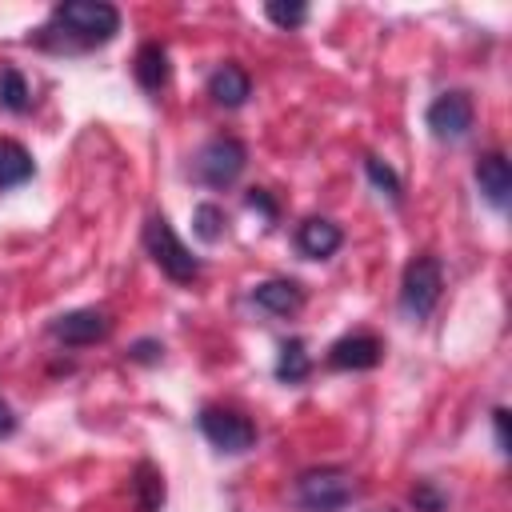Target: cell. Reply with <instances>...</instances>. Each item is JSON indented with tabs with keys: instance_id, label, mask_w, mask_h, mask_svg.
Wrapping results in <instances>:
<instances>
[{
	"instance_id": "1",
	"label": "cell",
	"mask_w": 512,
	"mask_h": 512,
	"mask_svg": "<svg viewBox=\"0 0 512 512\" xmlns=\"http://www.w3.org/2000/svg\"><path fill=\"white\" fill-rule=\"evenodd\" d=\"M116 32H120V12L112 4H104V0H68V4L52 8L48 24L36 32V44L52 48V52H88V48L108 44Z\"/></svg>"
},
{
	"instance_id": "2",
	"label": "cell",
	"mask_w": 512,
	"mask_h": 512,
	"mask_svg": "<svg viewBox=\"0 0 512 512\" xmlns=\"http://www.w3.org/2000/svg\"><path fill=\"white\" fill-rule=\"evenodd\" d=\"M144 248H148V256L160 264V272H164L168 280L188 284V280L200 276V260L184 248V240L172 232L168 216H160V212H152V216L144 220Z\"/></svg>"
},
{
	"instance_id": "3",
	"label": "cell",
	"mask_w": 512,
	"mask_h": 512,
	"mask_svg": "<svg viewBox=\"0 0 512 512\" xmlns=\"http://www.w3.org/2000/svg\"><path fill=\"white\" fill-rule=\"evenodd\" d=\"M244 160H248V152H244V144H240L236 136H212V140L196 152L192 176H196L200 184H208V188H228V184L244 172Z\"/></svg>"
},
{
	"instance_id": "4",
	"label": "cell",
	"mask_w": 512,
	"mask_h": 512,
	"mask_svg": "<svg viewBox=\"0 0 512 512\" xmlns=\"http://www.w3.org/2000/svg\"><path fill=\"white\" fill-rule=\"evenodd\" d=\"M352 476L344 468H312L296 480V500L308 512H340L352 500Z\"/></svg>"
},
{
	"instance_id": "5",
	"label": "cell",
	"mask_w": 512,
	"mask_h": 512,
	"mask_svg": "<svg viewBox=\"0 0 512 512\" xmlns=\"http://www.w3.org/2000/svg\"><path fill=\"white\" fill-rule=\"evenodd\" d=\"M440 288H444V276H440V260L436 256H416L408 268H404V280H400V308L416 320H424L436 300H440Z\"/></svg>"
},
{
	"instance_id": "6",
	"label": "cell",
	"mask_w": 512,
	"mask_h": 512,
	"mask_svg": "<svg viewBox=\"0 0 512 512\" xmlns=\"http://www.w3.org/2000/svg\"><path fill=\"white\" fill-rule=\"evenodd\" d=\"M200 432L220 452H244V448L256 444V424L248 416L232 412V408H204L200 412Z\"/></svg>"
},
{
	"instance_id": "7",
	"label": "cell",
	"mask_w": 512,
	"mask_h": 512,
	"mask_svg": "<svg viewBox=\"0 0 512 512\" xmlns=\"http://www.w3.org/2000/svg\"><path fill=\"white\" fill-rule=\"evenodd\" d=\"M428 128L440 140H460L472 128V100H468V92H440L428 104Z\"/></svg>"
},
{
	"instance_id": "8",
	"label": "cell",
	"mask_w": 512,
	"mask_h": 512,
	"mask_svg": "<svg viewBox=\"0 0 512 512\" xmlns=\"http://www.w3.org/2000/svg\"><path fill=\"white\" fill-rule=\"evenodd\" d=\"M108 332H112V320L96 308H76V312H64L52 320V336L64 344H96Z\"/></svg>"
},
{
	"instance_id": "9",
	"label": "cell",
	"mask_w": 512,
	"mask_h": 512,
	"mask_svg": "<svg viewBox=\"0 0 512 512\" xmlns=\"http://www.w3.org/2000/svg\"><path fill=\"white\" fill-rule=\"evenodd\" d=\"M384 356V344L368 332H356V336H344L328 348V364L332 368H344V372H364V368H376Z\"/></svg>"
},
{
	"instance_id": "10",
	"label": "cell",
	"mask_w": 512,
	"mask_h": 512,
	"mask_svg": "<svg viewBox=\"0 0 512 512\" xmlns=\"http://www.w3.org/2000/svg\"><path fill=\"white\" fill-rule=\"evenodd\" d=\"M476 184H480V196L492 204V208H508V196H512V168L500 152H488L476 160Z\"/></svg>"
},
{
	"instance_id": "11",
	"label": "cell",
	"mask_w": 512,
	"mask_h": 512,
	"mask_svg": "<svg viewBox=\"0 0 512 512\" xmlns=\"http://www.w3.org/2000/svg\"><path fill=\"white\" fill-rule=\"evenodd\" d=\"M252 304L272 312V316H292L304 304V288L296 280H264L252 288Z\"/></svg>"
},
{
	"instance_id": "12",
	"label": "cell",
	"mask_w": 512,
	"mask_h": 512,
	"mask_svg": "<svg viewBox=\"0 0 512 512\" xmlns=\"http://www.w3.org/2000/svg\"><path fill=\"white\" fill-rule=\"evenodd\" d=\"M248 92H252V80H248V72L240 68V64H220L212 76H208V96L216 100V104H224V108H240L244 100H248Z\"/></svg>"
},
{
	"instance_id": "13",
	"label": "cell",
	"mask_w": 512,
	"mask_h": 512,
	"mask_svg": "<svg viewBox=\"0 0 512 512\" xmlns=\"http://www.w3.org/2000/svg\"><path fill=\"white\" fill-rule=\"evenodd\" d=\"M340 228L332 224V220H324V216H312V220H304L300 228H296V248L308 256V260H324V256H332L336 248H340Z\"/></svg>"
},
{
	"instance_id": "14",
	"label": "cell",
	"mask_w": 512,
	"mask_h": 512,
	"mask_svg": "<svg viewBox=\"0 0 512 512\" xmlns=\"http://www.w3.org/2000/svg\"><path fill=\"white\" fill-rule=\"evenodd\" d=\"M132 72H136V84H140L144 92H160V88L168 84V52H164V44H156V40L140 44Z\"/></svg>"
},
{
	"instance_id": "15",
	"label": "cell",
	"mask_w": 512,
	"mask_h": 512,
	"mask_svg": "<svg viewBox=\"0 0 512 512\" xmlns=\"http://www.w3.org/2000/svg\"><path fill=\"white\" fill-rule=\"evenodd\" d=\"M32 172H36V164H32L28 148L16 144V140H0V188H16Z\"/></svg>"
},
{
	"instance_id": "16",
	"label": "cell",
	"mask_w": 512,
	"mask_h": 512,
	"mask_svg": "<svg viewBox=\"0 0 512 512\" xmlns=\"http://www.w3.org/2000/svg\"><path fill=\"white\" fill-rule=\"evenodd\" d=\"M132 496H136V508L140 512H160V504H164V476L148 460L132 476Z\"/></svg>"
},
{
	"instance_id": "17",
	"label": "cell",
	"mask_w": 512,
	"mask_h": 512,
	"mask_svg": "<svg viewBox=\"0 0 512 512\" xmlns=\"http://www.w3.org/2000/svg\"><path fill=\"white\" fill-rule=\"evenodd\" d=\"M308 372H312V360L304 352V340H284L280 344V356H276V376L284 384H300Z\"/></svg>"
},
{
	"instance_id": "18",
	"label": "cell",
	"mask_w": 512,
	"mask_h": 512,
	"mask_svg": "<svg viewBox=\"0 0 512 512\" xmlns=\"http://www.w3.org/2000/svg\"><path fill=\"white\" fill-rule=\"evenodd\" d=\"M0 104L8 108V112H28V84H24V76L16 72V68H4L0 72Z\"/></svg>"
},
{
	"instance_id": "19",
	"label": "cell",
	"mask_w": 512,
	"mask_h": 512,
	"mask_svg": "<svg viewBox=\"0 0 512 512\" xmlns=\"http://www.w3.org/2000/svg\"><path fill=\"white\" fill-rule=\"evenodd\" d=\"M192 232L200 236V240H220V232H224V212L216 208V204H196V212H192Z\"/></svg>"
},
{
	"instance_id": "20",
	"label": "cell",
	"mask_w": 512,
	"mask_h": 512,
	"mask_svg": "<svg viewBox=\"0 0 512 512\" xmlns=\"http://www.w3.org/2000/svg\"><path fill=\"white\" fill-rule=\"evenodd\" d=\"M264 16L272 24H280V28H300L308 20V8L304 4H280V0H272V4H264Z\"/></svg>"
},
{
	"instance_id": "21",
	"label": "cell",
	"mask_w": 512,
	"mask_h": 512,
	"mask_svg": "<svg viewBox=\"0 0 512 512\" xmlns=\"http://www.w3.org/2000/svg\"><path fill=\"white\" fill-rule=\"evenodd\" d=\"M364 172H368V180H372L380 192H388L392 200H400V180H396V172H392L388 164H380L376 156H368V160H364Z\"/></svg>"
},
{
	"instance_id": "22",
	"label": "cell",
	"mask_w": 512,
	"mask_h": 512,
	"mask_svg": "<svg viewBox=\"0 0 512 512\" xmlns=\"http://www.w3.org/2000/svg\"><path fill=\"white\" fill-rule=\"evenodd\" d=\"M412 504H416V508H424V512H440V508H444V496L424 480V484H416V488H412Z\"/></svg>"
},
{
	"instance_id": "23",
	"label": "cell",
	"mask_w": 512,
	"mask_h": 512,
	"mask_svg": "<svg viewBox=\"0 0 512 512\" xmlns=\"http://www.w3.org/2000/svg\"><path fill=\"white\" fill-rule=\"evenodd\" d=\"M248 204L260 208V212H268V216H276V204L264 196V188H252V192H248Z\"/></svg>"
},
{
	"instance_id": "24",
	"label": "cell",
	"mask_w": 512,
	"mask_h": 512,
	"mask_svg": "<svg viewBox=\"0 0 512 512\" xmlns=\"http://www.w3.org/2000/svg\"><path fill=\"white\" fill-rule=\"evenodd\" d=\"M492 416H496V444H500V452H508V432H504V424H508V412H504V408H496Z\"/></svg>"
},
{
	"instance_id": "25",
	"label": "cell",
	"mask_w": 512,
	"mask_h": 512,
	"mask_svg": "<svg viewBox=\"0 0 512 512\" xmlns=\"http://www.w3.org/2000/svg\"><path fill=\"white\" fill-rule=\"evenodd\" d=\"M156 352H160V344H152V340H140V344L132 348L136 360H156Z\"/></svg>"
},
{
	"instance_id": "26",
	"label": "cell",
	"mask_w": 512,
	"mask_h": 512,
	"mask_svg": "<svg viewBox=\"0 0 512 512\" xmlns=\"http://www.w3.org/2000/svg\"><path fill=\"white\" fill-rule=\"evenodd\" d=\"M12 428H16V416H12V408L0 400V436H8Z\"/></svg>"
},
{
	"instance_id": "27",
	"label": "cell",
	"mask_w": 512,
	"mask_h": 512,
	"mask_svg": "<svg viewBox=\"0 0 512 512\" xmlns=\"http://www.w3.org/2000/svg\"><path fill=\"white\" fill-rule=\"evenodd\" d=\"M372 512H396V508H372Z\"/></svg>"
}]
</instances>
